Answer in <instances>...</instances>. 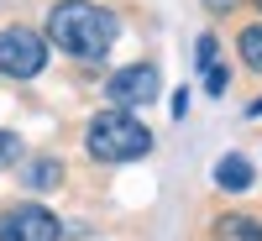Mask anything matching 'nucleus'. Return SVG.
<instances>
[{
	"label": "nucleus",
	"mask_w": 262,
	"mask_h": 241,
	"mask_svg": "<svg viewBox=\"0 0 262 241\" xmlns=\"http://www.w3.org/2000/svg\"><path fill=\"white\" fill-rule=\"evenodd\" d=\"M116 16L95 6V0H58L48 11V42L63 48L69 58H84V63H100L116 42Z\"/></svg>",
	"instance_id": "nucleus-1"
},
{
	"label": "nucleus",
	"mask_w": 262,
	"mask_h": 241,
	"mask_svg": "<svg viewBox=\"0 0 262 241\" xmlns=\"http://www.w3.org/2000/svg\"><path fill=\"white\" fill-rule=\"evenodd\" d=\"M84 147H90V158L100 163H137L152 152V131L131 116V111H100L90 121V131H84Z\"/></svg>",
	"instance_id": "nucleus-2"
},
{
	"label": "nucleus",
	"mask_w": 262,
	"mask_h": 241,
	"mask_svg": "<svg viewBox=\"0 0 262 241\" xmlns=\"http://www.w3.org/2000/svg\"><path fill=\"white\" fill-rule=\"evenodd\" d=\"M48 63V37L32 27H6L0 32V74L6 79H37Z\"/></svg>",
	"instance_id": "nucleus-3"
},
{
	"label": "nucleus",
	"mask_w": 262,
	"mask_h": 241,
	"mask_svg": "<svg viewBox=\"0 0 262 241\" xmlns=\"http://www.w3.org/2000/svg\"><path fill=\"white\" fill-rule=\"evenodd\" d=\"M105 100L116 111H137V105H152L158 100V69L152 63H131V69H116L111 84H105Z\"/></svg>",
	"instance_id": "nucleus-4"
},
{
	"label": "nucleus",
	"mask_w": 262,
	"mask_h": 241,
	"mask_svg": "<svg viewBox=\"0 0 262 241\" xmlns=\"http://www.w3.org/2000/svg\"><path fill=\"white\" fill-rule=\"evenodd\" d=\"M58 236H63L58 215L42 205H16L0 215V241H58Z\"/></svg>",
	"instance_id": "nucleus-5"
},
{
	"label": "nucleus",
	"mask_w": 262,
	"mask_h": 241,
	"mask_svg": "<svg viewBox=\"0 0 262 241\" xmlns=\"http://www.w3.org/2000/svg\"><path fill=\"white\" fill-rule=\"evenodd\" d=\"M21 184L37 189V194H48V189L63 184V163L58 158H27V163H21Z\"/></svg>",
	"instance_id": "nucleus-6"
},
{
	"label": "nucleus",
	"mask_w": 262,
	"mask_h": 241,
	"mask_svg": "<svg viewBox=\"0 0 262 241\" xmlns=\"http://www.w3.org/2000/svg\"><path fill=\"white\" fill-rule=\"evenodd\" d=\"M215 184H221V189H231V194L252 189V163H247V158H236V152H226V158L215 163Z\"/></svg>",
	"instance_id": "nucleus-7"
},
{
	"label": "nucleus",
	"mask_w": 262,
	"mask_h": 241,
	"mask_svg": "<svg viewBox=\"0 0 262 241\" xmlns=\"http://www.w3.org/2000/svg\"><path fill=\"white\" fill-rule=\"evenodd\" d=\"M221 241H262V226L252 215H226L221 221Z\"/></svg>",
	"instance_id": "nucleus-8"
},
{
	"label": "nucleus",
	"mask_w": 262,
	"mask_h": 241,
	"mask_svg": "<svg viewBox=\"0 0 262 241\" xmlns=\"http://www.w3.org/2000/svg\"><path fill=\"white\" fill-rule=\"evenodd\" d=\"M242 58H247V69L262 74V27H247L242 32Z\"/></svg>",
	"instance_id": "nucleus-9"
},
{
	"label": "nucleus",
	"mask_w": 262,
	"mask_h": 241,
	"mask_svg": "<svg viewBox=\"0 0 262 241\" xmlns=\"http://www.w3.org/2000/svg\"><path fill=\"white\" fill-rule=\"evenodd\" d=\"M21 158V137H16V131H0V168H11Z\"/></svg>",
	"instance_id": "nucleus-10"
},
{
	"label": "nucleus",
	"mask_w": 262,
	"mask_h": 241,
	"mask_svg": "<svg viewBox=\"0 0 262 241\" xmlns=\"http://www.w3.org/2000/svg\"><path fill=\"white\" fill-rule=\"evenodd\" d=\"M200 69H205V74L215 69V37H210V32L200 37Z\"/></svg>",
	"instance_id": "nucleus-11"
},
{
	"label": "nucleus",
	"mask_w": 262,
	"mask_h": 241,
	"mask_svg": "<svg viewBox=\"0 0 262 241\" xmlns=\"http://www.w3.org/2000/svg\"><path fill=\"white\" fill-rule=\"evenodd\" d=\"M205 6H210V11H236L242 0H205Z\"/></svg>",
	"instance_id": "nucleus-12"
},
{
	"label": "nucleus",
	"mask_w": 262,
	"mask_h": 241,
	"mask_svg": "<svg viewBox=\"0 0 262 241\" xmlns=\"http://www.w3.org/2000/svg\"><path fill=\"white\" fill-rule=\"evenodd\" d=\"M252 116H262V100H257V105H252Z\"/></svg>",
	"instance_id": "nucleus-13"
},
{
	"label": "nucleus",
	"mask_w": 262,
	"mask_h": 241,
	"mask_svg": "<svg viewBox=\"0 0 262 241\" xmlns=\"http://www.w3.org/2000/svg\"><path fill=\"white\" fill-rule=\"evenodd\" d=\"M257 6H262V0H257Z\"/></svg>",
	"instance_id": "nucleus-14"
}]
</instances>
